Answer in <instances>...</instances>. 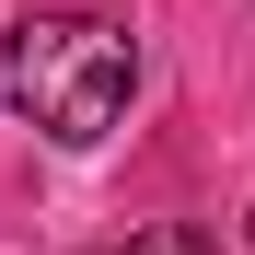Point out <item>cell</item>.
Masks as SVG:
<instances>
[{"label":"cell","mask_w":255,"mask_h":255,"mask_svg":"<svg viewBox=\"0 0 255 255\" xmlns=\"http://www.w3.org/2000/svg\"><path fill=\"white\" fill-rule=\"evenodd\" d=\"M128 81H139V58H128V35L93 23V12H23L12 35H0V105H12L23 128H47L58 151H93L105 128L128 116Z\"/></svg>","instance_id":"obj_1"},{"label":"cell","mask_w":255,"mask_h":255,"mask_svg":"<svg viewBox=\"0 0 255 255\" xmlns=\"http://www.w3.org/2000/svg\"><path fill=\"white\" fill-rule=\"evenodd\" d=\"M128 255H221L197 221H151V232H128Z\"/></svg>","instance_id":"obj_2"}]
</instances>
